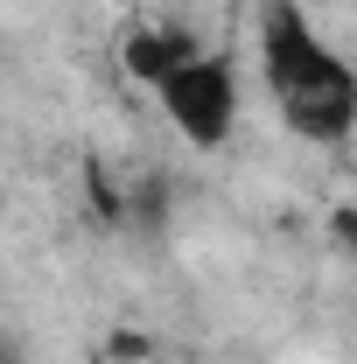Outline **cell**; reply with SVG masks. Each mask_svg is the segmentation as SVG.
<instances>
[{"instance_id":"cell-1","label":"cell","mask_w":357,"mask_h":364,"mask_svg":"<svg viewBox=\"0 0 357 364\" xmlns=\"http://www.w3.org/2000/svg\"><path fill=\"white\" fill-rule=\"evenodd\" d=\"M154 98L189 147H224L238 127V77H231V56H218V49H196L189 63H176L154 85Z\"/></svg>"},{"instance_id":"cell-2","label":"cell","mask_w":357,"mask_h":364,"mask_svg":"<svg viewBox=\"0 0 357 364\" xmlns=\"http://www.w3.org/2000/svg\"><path fill=\"white\" fill-rule=\"evenodd\" d=\"M260 63H267V85L280 91V98L351 77V63L315 36V21L294 7V0H267V7H260Z\"/></svg>"},{"instance_id":"cell-3","label":"cell","mask_w":357,"mask_h":364,"mask_svg":"<svg viewBox=\"0 0 357 364\" xmlns=\"http://www.w3.org/2000/svg\"><path fill=\"white\" fill-rule=\"evenodd\" d=\"M280 119H287V134L309 140V147H343L351 127H357V77L315 85V91H287L280 98Z\"/></svg>"},{"instance_id":"cell-4","label":"cell","mask_w":357,"mask_h":364,"mask_svg":"<svg viewBox=\"0 0 357 364\" xmlns=\"http://www.w3.org/2000/svg\"><path fill=\"white\" fill-rule=\"evenodd\" d=\"M196 28H182V21H140V28H127V43H119V70L134 77V85H161L176 63H189L196 56Z\"/></svg>"},{"instance_id":"cell-5","label":"cell","mask_w":357,"mask_h":364,"mask_svg":"<svg viewBox=\"0 0 357 364\" xmlns=\"http://www.w3.org/2000/svg\"><path fill=\"white\" fill-rule=\"evenodd\" d=\"M127 225H134L140 238H154V231L169 225V176H140V182H127Z\"/></svg>"},{"instance_id":"cell-6","label":"cell","mask_w":357,"mask_h":364,"mask_svg":"<svg viewBox=\"0 0 357 364\" xmlns=\"http://www.w3.org/2000/svg\"><path fill=\"white\" fill-rule=\"evenodd\" d=\"M85 203H91V218H98V225H127V182L112 176L98 154L85 161Z\"/></svg>"},{"instance_id":"cell-7","label":"cell","mask_w":357,"mask_h":364,"mask_svg":"<svg viewBox=\"0 0 357 364\" xmlns=\"http://www.w3.org/2000/svg\"><path fill=\"white\" fill-rule=\"evenodd\" d=\"M154 358V336L147 329H112L105 336V364H147Z\"/></svg>"},{"instance_id":"cell-8","label":"cell","mask_w":357,"mask_h":364,"mask_svg":"<svg viewBox=\"0 0 357 364\" xmlns=\"http://www.w3.org/2000/svg\"><path fill=\"white\" fill-rule=\"evenodd\" d=\"M329 245H357V218H351V203H336V210H329Z\"/></svg>"},{"instance_id":"cell-9","label":"cell","mask_w":357,"mask_h":364,"mask_svg":"<svg viewBox=\"0 0 357 364\" xmlns=\"http://www.w3.org/2000/svg\"><path fill=\"white\" fill-rule=\"evenodd\" d=\"M0 364H28V343H21L14 329H0Z\"/></svg>"}]
</instances>
